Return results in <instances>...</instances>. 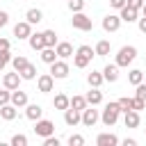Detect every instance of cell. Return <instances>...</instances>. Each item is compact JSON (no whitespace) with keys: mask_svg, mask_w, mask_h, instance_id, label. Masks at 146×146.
<instances>
[{"mask_svg":"<svg viewBox=\"0 0 146 146\" xmlns=\"http://www.w3.org/2000/svg\"><path fill=\"white\" fill-rule=\"evenodd\" d=\"M139 11H141V14H144V16H146V2H144V7H141V9H139Z\"/></svg>","mask_w":146,"mask_h":146,"instance_id":"c3c4849f","label":"cell"},{"mask_svg":"<svg viewBox=\"0 0 146 146\" xmlns=\"http://www.w3.org/2000/svg\"><path fill=\"white\" fill-rule=\"evenodd\" d=\"M71 25H73L75 30H80V32H89V30H94V23H91V18H89L87 14H82V11H75V14H73V18H71Z\"/></svg>","mask_w":146,"mask_h":146,"instance_id":"277c9868","label":"cell"},{"mask_svg":"<svg viewBox=\"0 0 146 146\" xmlns=\"http://www.w3.org/2000/svg\"><path fill=\"white\" fill-rule=\"evenodd\" d=\"M132 100H135V98H128V96H121V98H119V105H121V112H128V110H132Z\"/></svg>","mask_w":146,"mask_h":146,"instance_id":"d6a6232c","label":"cell"},{"mask_svg":"<svg viewBox=\"0 0 146 146\" xmlns=\"http://www.w3.org/2000/svg\"><path fill=\"white\" fill-rule=\"evenodd\" d=\"M135 57H137V48H135V46H123V48L116 52V64H119V68L132 64Z\"/></svg>","mask_w":146,"mask_h":146,"instance_id":"3957f363","label":"cell"},{"mask_svg":"<svg viewBox=\"0 0 146 146\" xmlns=\"http://www.w3.org/2000/svg\"><path fill=\"white\" fill-rule=\"evenodd\" d=\"M25 116H27L30 121H39V119L43 116V107L36 105V103H27V105H25Z\"/></svg>","mask_w":146,"mask_h":146,"instance_id":"4fadbf2b","label":"cell"},{"mask_svg":"<svg viewBox=\"0 0 146 146\" xmlns=\"http://www.w3.org/2000/svg\"><path fill=\"white\" fill-rule=\"evenodd\" d=\"M0 116H2L5 121H14V119L18 116V107H16L14 103H7V105L0 107Z\"/></svg>","mask_w":146,"mask_h":146,"instance_id":"2e32d148","label":"cell"},{"mask_svg":"<svg viewBox=\"0 0 146 146\" xmlns=\"http://www.w3.org/2000/svg\"><path fill=\"white\" fill-rule=\"evenodd\" d=\"M125 116H123V123H125V128H137L139 125V112L137 110H128V112H123Z\"/></svg>","mask_w":146,"mask_h":146,"instance_id":"ac0fdd59","label":"cell"},{"mask_svg":"<svg viewBox=\"0 0 146 146\" xmlns=\"http://www.w3.org/2000/svg\"><path fill=\"white\" fill-rule=\"evenodd\" d=\"M25 21H27V23H32V25H36V23H41V21H43V11H41V9H36V7H32V9H27V11H25Z\"/></svg>","mask_w":146,"mask_h":146,"instance_id":"7402d4cb","label":"cell"},{"mask_svg":"<svg viewBox=\"0 0 146 146\" xmlns=\"http://www.w3.org/2000/svg\"><path fill=\"white\" fill-rule=\"evenodd\" d=\"M123 146H137V139H132V137L128 139V137H125V139H123Z\"/></svg>","mask_w":146,"mask_h":146,"instance_id":"7dc6e473","label":"cell"},{"mask_svg":"<svg viewBox=\"0 0 146 146\" xmlns=\"http://www.w3.org/2000/svg\"><path fill=\"white\" fill-rule=\"evenodd\" d=\"M128 82L137 87L139 82H144V73H141L139 68H132V71H130V75H128Z\"/></svg>","mask_w":146,"mask_h":146,"instance_id":"4dcf8cb0","label":"cell"},{"mask_svg":"<svg viewBox=\"0 0 146 146\" xmlns=\"http://www.w3.org/2000/svg\"><path fill=\"white\" fill-rule=\"evenodd\" d=\"M36 87H39L41 94L52 91V87H55V78H52V73H43V75H39V78H36Z\"/></svg>","mask_w":146,"mask_h":146,"instance_id":"ba28073f","label":"cell"},{"mask_svg":"<svg viewBox=\"0 0 146 146\" xmlns=\"http://www.w3.org/2000/svg\"><path fill=\"white\" fill-rule=\"evenodd\" d=\"M128 5V0H110V7L112 9H123Z\"/></svg>","mask_w":146,"mask_h":146,"instance_id":"b9f144b4","label":"cell"},{"mask_svg":"<svg viewBox=\"0 0 146 146\" xmlns=\"http://www.w3.org/2000/svg\"><path fill=\"white\" fill-rule=\"evenodd\" d=\"M103 78H105V82H116L119 80V64L116 62L114 64H107L103 68Z\"/></svg>","mask_w":146,"mask_h":146,"instance_id":"9a60e30c","label":"cell"},{"mask_svg":"<svg viewBox=\"0 0 146 146\" xmlns=\"http://www.w3.org/2000/svg\"><path fill=\"white\" fill-rule=\"evenodd\" d=\"M64 123H66L68 128H73V125H78V123H82V112H80V110H73V107L64 110Z\"/></svg>","mask_w":146,"mask_h":146,"instance_id":"9c48e42d","label":"cell"},{"mask_svg":"<svg viewBox=\"0 0 146 146\" xmlns=\"http://www.w3.org/2000/svg\"><path fill=\"white\" fill-rule=\"evenodd\" d=\"M34 132L39 137H50V135H55V123L50 119H39V121H34Z\"/></svg>","mask_w":146,"mask_h":146,"instance_id":"5b68a950","label":"cell"},{"mask_svg":"<svg viewBox=\"0 0 146 146\" xmlns=\"http://www.w3.org/2000/svg\"><path fill=\"white\" fill-rule=\"evenodd\" d=\"M11 48V43H9V39H5V36H0V52H5V50H9Z\"/></svg>","mask_w":146,"mask_h":146,"instance_id":"7bdbcfd3","label":"cell"},{"mask_svg":"<svg viewBox=\"0 0 146 146\" xmlns=\"http://www.w3.org/2000/svg\"><path fill=\"white\" fill-rule=\"evenodd\" d=\"M137 25H139V32H141V34H146V16H141V18L137 21Z\"/></svg>","mask_w":146,"mask_h":146,"instance_id":"bcb514c9","label":"cell"},{"mask_svg":"<svg viewBox=\"0 0 146 146\" xmlns=\"http://www.w3.org/2000/svg\"><path fill=\"white\" fill-rule=\"evenodd\" d=\"M68 71H71V68H68V64H66L64 59H57V62L50 64V73H52L55 80H64V78L68 75Z\"/></svg>","mask_w":146,"mask_h":146,"instance_id":"8992f818","label":"cell"},{"mask_svg":"<svg viewBox=\"0 0 146 146\" xmlns=\"http://www.w3.org/2000/svg\"><path fill=\"white\" fill-rule=\"evenodd\" d=\"M43 146H59V139L52 137V135L50 137H43Z\"/></svg>","mask_w":146,"mask_h":146,"instance_id":"60d3db41","label":"cell"},{"mask_svg":"<svg viewBox=\"0 0 146 146\" xmlns=\"http://www.w3.org/2000/svg\"><path fill=\"white\" fill-rule=\"evenodd\" d=\"M119 11H121V14H119V16H121V21H125V23H135V21H139V18H137L139 9H132V7H128V5H125V7H123V9H119Z\"/></svg>","mask_w":146,"mask_h":146,"instance_id":"d6986e66","label":"cell"},{"mask_svg":"<svg viewBox=\"0 0 146 146\" xmlns=\"http://www.w3.org/2000/svg\"><path fill=\"white\" fill-rule=\"evenodd\" d=\"M87 82H89V87H100V84L105 82L103 71H91V73L87 75Z\"/></svg>","mask_w":146,"mask_h":146,"instance_id":"484cf974","label":"cell"},{"mask_svg":"<svg viewBox=\"0 0 146 146\" xmlns=\"http://www.w3.org/2000/svg\"><path fill=\"white\" fill-rule=\"evenodd\" d=\"M52 107L64 112V110H68V107H71V98H68L66 94H57V96L52 98Z\"/></svg>","mask_w":146,"mask_h":146,"instance_id":"44dd1931","label":"cell"},{"mask_svg":"<svg viewBox=\"0 0 146 146\" xmlns=\"http://www.w3.org/2000/svg\"><path fill=\"white\" fill-rule=\"evenodd\" d=\"M119 114H121V105H119V100L107 103V105H105V110H103V114H100V121L110 128V125H114V123L119 121Z\"/></svg>","mask_w":146,"mask_h":146,"instance_id":"7a4b0ae2","label":"cell"},{"mask_svg":"<svg viewBox=\"0 0 146 146\" xmlns=\"http://www.w3.org/2000/svg\"><path fill=\"white\" fill-rule=\"evenodd\" d=\"M11 146H27V137H25V135H18V132H16V135L11 137Z\"/></svg>","mask_w":146,"mask_h":146,"instance_id":"e575fe53","label":"cell"},{"mask_svg":"<svg viewBox=\"0 0 146 146\" xmlns=\"http://www.w3.org/2000/svg\"><path fill=\"white\" fill-rule=\"evenodd\" d=\"M55 50H57V57H59V59H66V57L73 55V46H71L68 41H59V43L55 46Z\"/></svg>","mask_w":146,"mask_h":146,"instance_id":"ffe728a7","label":"cell"},{"mask_svg":"<svg viewBox=\"0 0 146 146\" xmlns=\"http://www.w3.org/2000/svg\"><path fill=\"white\" fill-rule=\"evenodd\" d=\"M94 50H96V55H98V57H105V55H110L112 46H110V41H105V39H103V41H98V43H96V48H94Z\"/></svg>","mask_w":146,"mask_h":146,"instance_id":"4316f807","label":"cell"},{"mask_svg":"<svg viewBox=\"0 0 146 146\" xmlns=\"http://www.w3.org/2000/svg\"><path fill=\"white\" fill-rule=\"evenodd\" d=\"M27 64H30V62H27V57H25V55H16V57L11 59V66H14V71H18V73H21Z\"/></svg>","mask_w":146,"mask_h":146,"instance_id":"83f0119b","label":"cell"},{"mask_svg":"<svg viewBox=\"0 0 146 146\" xmlns=\"http://www.w3.org/2000/svg\"><path fill=\"white\" fill-rule=\"evenodd\" d=\"M135 96H137V98H141V100H146V84H144V82H139V84H137Z\"/></svg>","mask_w":146,"mask_h":146,"instance_id":"f35d334b","label":"cell"},{"mask_svg":"<svg viewBox=\"0 0 146 146\" xmlns=\"http://www.w3.org/2000/svg\"><path fill=\"white\" fill-rule=\"evenodd\" d=\"M21 73L18 71H14V73H5V78H2V87H7V89H18V84H21Z\"/></svg>","mask_w":146,"mask_h":146,"instance_id":"7c38bea8","label":"cell"},{"mask_svg":"<svg viewBox=\"0 0 146 146\" xmlns=\"http://www.w3.org/2000/svg\"><path fill=\"white\" fill-rule=\"evenodd\" d=\"M87 105H89V103H87L84 96H73V98H71V107H73V110H80V112H82Z\"/></svg>","mask_w":146,"mask_h":146,"instance_id":"1f68e13d","label":"cell"},{"mask_svg":"<svg viewBox=\"0 0 146 146\" xmlns=\"http://www.w3.org/2000/svg\"><path fill=\"white\" fill-rule=\"evenodd\" d=\"M98 119H100V114H98V110H94V105H87L82 110V125L84 128H91Z\"/></svg>","mask_w":146,"mask_h":146,"instance_id":"52a82bcc","label":"cell"},{"mask_svg":"<svg viewBox=\"0 0 146 146\" xmlns=\"http://www.w3.org/2000/svg\"><path fill=\"white\" fill-rule=\"evenodd\" d=\"M144 2H146V0H128V7H132V9H141Z\"/></svg>","mask_w":146,"mask_h":146,"instance_id":"ee69618b","label":"cell"},{"mask_svg":"<svg viewBox=\"0 0 146 146\" xmlns=\"http://www.w3.org/2000/svg\"><path fill=\"white\" fill-rule=\"evenodd\" d=\"M11 103H14L16 107H25V105H27V94L21 91V89H14V91H11Z\"/></svg>","mask_w":146,"mask_h":146,"instance_id":"d4e9b609","label":"cell"},{"mask_svg":"<svg viewBox=\"0 0 146 146\" xmlns=\"http://www.w3.org/2000/svg\"><path fill=\"white\" fill-rule=\"evenodd\" d=\"M146 107V100H141V98H137L135 96V100H132V110H137V112H141Z\"/></svg>","mask_w":146,"mask_h":146,"instance_id":"ab89813d","label":"cell"},{"mask_svg":"<svg viewBox=\"0 0 146 146\" xmlns=\"http://www.w3.org/2000/svg\"><path fill=\"white\" fill-rule=\"evenodd\" d=\"M41 62H43V64H48V66H50L52 62H57V50H55V48H50V46H46V48L41 50Z\"/></svg>","mask_w":146,"mask_h":146,"instance_id":"cb8c5ba5","label":"cell"},{"mask_svg":"<svg viewBox=\"0 0 146 146\" xmlns=\"http://www.w3.org/2000/svg\"><path fill=\"white\" fill-rule=\"evenodd\" d=\"M7 23H9V14H7V11H0V30H2Z\"/></svg>","mask_w":146,"mask_h":146,"instance_id":"f6af8a7d","label":"cell"},{"mask_svg":"<svg viewBox=\"0 0 146 146\" xmlns=\"http://www.w3.org/2000/svg\"><path fill=\"white\" fill-rule=\"evenodd\" d=\"M68 9L75 14V11H82L84 9V0H68Z\"/></svg>","mask_w":146,"mask_h":146,"instance_id":"d590c367","label":"cell"},{"mask_svg":"<svg viewBox=\"0 0 146 146\" xmlns=\"http://www.w3.org/2000/svg\"><path fill=\"white\" fill-rule=\"evenodd\" d=\"M94 55H96V50H94L91 46H80V48L75 50V55H73V66H75V68H87Z\"/></svg>","mask_w":146,"mask_h":146,"instance_id":"6da1fadb","label":"cell"},{"mask_svg":"<svg viewBox=\"0 0 146 146\" xmlns=\"http://www.w3.org/2000/svg\"><path fill=\"white\" fill-rule=\"evenodd\" d=\"M68 146H84V137L82 135H71L68 137Z\"/></svg>","mask_w":146,"mask_h":146,"instance_id":"74e56055","label":"cell"},{"mask_svg":"<svg viewBox=\"0 0 146 146\" xmlns=\"http://www.w3.org/2000/svg\"><path fill=\"white\" fill-rule=\"evenodd\" d=\"M30 34H32V23L21 21V23L14 25V36L16 39H30Z\"/></svg>","mask_w":146,"mask_h":146,"instance_id":"8fae6325","label":"cell"},{"mask_svg":"<svg viewBox=\"0 0 146 146\" xmlns=\"http://www.w3.org/2000/svg\"><path fill=\"white\" fill-rule=\"evenodd\" d=\"M84 98H87L89 105H100V103H103V91H100L98 87H91V91H87Z\"/></svg>","mask_w":146,"mask_h":146,"instance_id":"603a6c76","label":"cell"},{"mask_svg":"<svg viewBox=\"0 0 146 146\" xmlns=\"http://www.w3.org/2000/svg\"><path fill=\"white\" fill-rule=\"evenodd\" d=\"M43 41H46V46H50V48H55L59 41H57V32L55 30H46L43 32Z\"/></svg>","mask_w":146,"mask_h":146,"instance_id":"f1b7e54d","label":"cell"},{"mask_svg":"<svg viewBox=\"0 0 146 146\" xmlns=\"http://www.w3.org/2000/svg\"><path fill=\"white\" fill-rule=\"evenodd\" d=\"M21 78H23V80H34V78H36V66H34V64H27V66L21 71Z\"/></svg>","mask_w":146,"mask_h":146,"instance_id":"f546056e","label":"cell"},{"mask_svg":"<svg viewBox=\"0 0 146 146\" xmlns=\"http://www.w3.org/2000/svg\"><path fill=\"white\" fill-rule=\"evenodd\" d=\"M96 144H98V146H116V144H119V137L112 135V132H100V135L96 137Z\"/></svg>","mask_w":146,"mask_h":146,"instance_id":"e0dca14e","label":"cell"},{"mask_svg":"<svg viewBox=\"0 0 146 146\" xmlns=\"http://www.w3.org/2000/svg\"><path fill=\"white\" fill-rule=\"evenodd\" d=\"M11 59H14V55H11L9 50H5V52H0V71H2V68H5V66H7L9 62H11Z\"/></svg>","mask_w":146,"mask_h":146,"instance_id":"8d00e7d4","label":"cell"},{"mask_svg":"<svg viewBox=\"0 0 146 146\" xmlns=\"http://www.w3.org/2000/svg\"><path fill=\"white\" fill-rule=\"evenodd\" d=\"M119 27H121V16L107 14V16L103 18V30H105V32H116Z\"/></svg>","mask_w":146,"mask_h":146,"instance_id":"30bf717a","label":"cell"},{"mask_svg":"<svg viewBox=\"0 0 146 146\" xmlns=\"http://www.w3.org/2000/svg\"><path fill=\"white\" fill-rule=\"evenodd\" d=\"M7 103H11V89H0V107L2 105H7Z\"/></svg>","mask_w":146,"mask_h":146,"instance_id":"836d02e7","label":"cell"},{"mask_svg":"<svg viewBox=\"0 0 146 146\" xmlns=\"http://www.w3.org/2000/svg\"><path fill=\"white\" fill-rule=\"evenodd\" d=\"M27 43H30V48L32 50H43L46 48V41H43V32H32L30 34V39H27Z\"/></svg>","mask_w":146,"mask_h":146,"instance_id":"5bb4252c","label":"cell"}]
</instances>
